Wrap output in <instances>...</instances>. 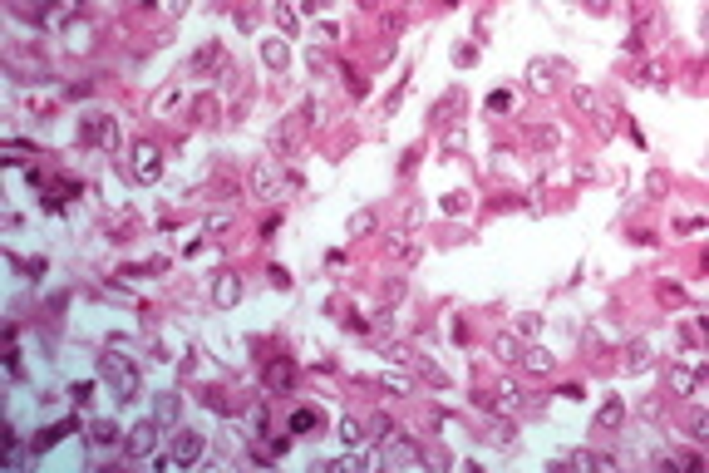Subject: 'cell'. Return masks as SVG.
<instances>
[{
    "label": "cell",
    "mask_w": 709,
    "mask_h": 473,
    "mask_svg": "<svg viewBox=\"0 0 709 473\" xmlns=\"http://www.w3.org/2000/svg\"><path fill=\"white\" fill-rule=\"evenodd\" d=\"M6 153H10V163H25V153H35V148H25V143H6Z\"/></svg>",
    "instance_id": "2e32d148"
},
{
    "label": "cell",
    "mask_w": 709,
    "mask_h": 473,
    "mask_svg": "<svg viewBox=\"0 0 709 473\" xmlns=\"http://www.w3.org/2000/svg\"><path fill=\"white\" fill-rule=\"evenodd\" d=\"M69 395H74V399H79V404H84V399H89V395H94V385H89V380H79V385H74V390H69Z\"/></svg>",
    "instance_id": "e0dca14e"
},
{
    "label": "cell",
    "mask_w": 709,
    "mask_h": 473,
    "mask_svg": "<svg viewBox=\"0 0 709 473\" xmlns=\"http://www.w3.org/2000/svg\"><path fill=\"white\" fill-rule=\"evenodd\" d=\"M99 370H103V380H108V385H114V395H119V399H133V395H138V365H133L128 355H119V350L99 355Z\"/></svg>",
    "instance_id": "6da1fadb"
},
{
    "label": "cell",
    "mask_w": 709,
    "mask_h": 473,
    "mask_svg": "<svg viewBox=\"0 0 709 473\" xmlns=\"http://www.w3.org/2000/svg\"><path fill=\"white\" fill-rule=\"evenodd\" d=\"M291 380H296V370H291L286 360H281V365H271V370H266V385H271V390H291Z\"/></svg>",
    "instance_id": "ba28073f"
},
{
    "label": "cell",
    "mask_w": 709,
    "mask_h": 473,
    "mask_svg": "<svg viewBox=\"0 0 709 473\" xmlns=\"http://www.w3.org/2000/svg\"><path fill=\"white\" fill-rule=\"evenodd\" d=\"M365 232H374V213H360V217H350V237H365Z\"/></svg>",
    "instance_id": "7c38bea8"
},
{
    "label": "cell",
    "mask_w": 709,
    "mask_h": 473,
    "mask_svg": "<svg viewBox=\"0 0 709 473\" xmlns=\"http://www.w3.org/2000/svg\"><path fill=\"white\" fill-rule=\"evenodd\" d=\"M212 296H217V301H222V306H232V301H237V296H242V281H237V276H227V272H222V276H217V291H212Z\"/></svg>",
    "instance_id": "52a82bcc"
},
{
    "label": "cell",
    "mask_w": 709,
    "mask_h": 473,
    "mask_svg": "<svg viewBox=\"0 0 709 473\" xmlns=\"http://www.w3.org/2000/svg\"><path fill=\"white\" fill-rule=\"evenodd\" d=\"M202 458V439L197 434H178L173 439V463H197Z\"/></svg>",
    "instance_id": "5b68a950"
},
{
    "label": "cell",
    "mask_w": 709,
    "mask_h": 473,
    "mask_svg": "<svg viewBox=\"0 0 709 473\" xmlns=\"http://www.w3.org/2000/svg\"><path fill=\"white\" fill-rule=\"evenodd\" d=\"M178 409H183V404H178V395H162V399H158V409H153V419H158V424H173V419H178Z\"/></svg>",
    "instance_id": "9c48e42d"
},
{
    "label": "cell",
    "mask_w": 709,
    "mask_h": 473,
    "mask_svg": "<svg viewBox=\"0 0 709 473\" xmlns=\"http://www.w3.org/2000/svg\"><path fill=\"white\" fill-rule=\"evenodd\" d=\"M158 429H162L158 419H148V424H133V429H128V454H133V458L153 454V444H158Z\"/></svg>",
    "instance_id": "7a4b0ae2"
},
{
    "label": "cell",
    "mask_w": 709,
    "mask_h": 473,
    "mask_svg": "<svg viewBox=\"0 0 709 473\" xmlns=\"http://www.w3.org/2000/svg\"><path fill=\"white\" fill-rule=\"evenodd\" d=\"M340 439H345V444H360V439H365V434H360V424H355V419H345V424H340Z\"/></svg>",
    "instance_id": "5bb4252c"
},
{
    "label": "cell",
    "mask_w": 709,
    "mask_h": 473,
    "mask_svg": "<svg viewBox=\"0 0 709 473\" xmlns=\"http://www.w3.org/2000/svg\"><path fill=\"white\" fill-rule=\"evenodd\" d=\"M84 138H89V143H94V138H108V119H94V124L84 128Z\"/></svg>",
    "instance_id": "9a60e30c"
},
{
    "label": "cell",
    "mask_w": 709,
    "mask_h": 473,
    "mask_svg": "<svg viewBox=\"0 0 709 473\" xmlns=\"http://www.w3.org/2000/svg\"><path fill=\"white\" fill-rule=\"evenodd\" d=\"M158 168H162V163H158L153 143H138V148H133V178H138V183H153V178H158Z\"/></svg>",
    "instance_id": "3957f363"
},
{
    "label": "cell",
    "mask_w": 709,
    "mask_h": 473,
    "mask_svg": "<svg viewBox=\"0 0 709 473\" xmlns=\"http://www.w3.org/2000/svg\"><path fill=\"white\" fill-rule=\"evenodd\" d=\"M89 434H94V444H114V439H119V429L108 424V419H99V424H94Z\"/></svg>",
    "instance_id": "30bf717a"
},
{
    "label": "cell",
    "mask_w": 709,
    "mask_h": 473,
    "mask_svg": "<svg viewBox=\"0 0 709 473\" xmlns=\"http://www.w3.org/2000/svg\"><path fill=\"white\" fill-rule=\"evenodd\" d=\"M65 434H74V419H65V424H49L44 434H35V454H44L49 444H60Z\"/></svg>",
    "instance_id": "8992f818"
},
{
    "label": "cell",
    "mask_w": 709,
    "mask_h": 473,
    "mask_svg": "<svg viewBox=\"0 0 709 473\" xmlns=\"http://www.w3.org/2000/svg\"><path fill=\"white\" fill-rule=\"evenodd\" d=\"M621 414H626V404H621V399H611V404L601 409V424H606V429H616V424H621Z\"/></svg>",
    "instance_id": "8fae6325"
},
{
    "label": "cell",
    "mask_w": 709,
    "mask_h": 473,
    "mask_svg": "<svg viewBox=\"0 0 709 473\" xmlns=\"http://www.w3.org/2000/svg\"><path fill=\"white\" fill-rule=\"evenodd\" d=\"M266 60H271V65H286V44L271 40V44H266Z\"/></svg>",
    "instance_id": "4fadbf2b"
},
{
    "label": "cell",
    "mask_w": 709,
    "mask_h": 473,
    "mask_svg": "<svg viewBox=\"0 0 709 473\" xmlns=\"http://www.w3.org/2000/svg\"><path fill=\"white\" fill-rule=\"evenodd\" d=\"M325 429V414L320 409H296L291 414V434H320Z\"/></svg>",
    "instance_id": "277c9868"
}]
</instances>
